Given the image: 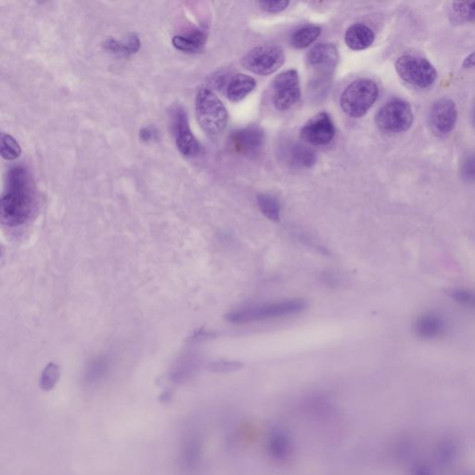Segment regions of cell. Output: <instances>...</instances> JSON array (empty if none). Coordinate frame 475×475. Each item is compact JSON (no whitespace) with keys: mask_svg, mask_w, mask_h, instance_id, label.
Returning a JSON list of instances; mask_svg holds the SVG:
<instances>
[{"mask_svg":"<svg viewBox=\"0 0 475 475\" xmlns=\"http://www.w3.org/2000/svg\"><path fill=\"white\" fill-rule=\"evenodd\" d=\"M196 116L200 126L210 137L222 134L228 125L229 114L216 94L201 89L196 96Z\"/></svg>","mask_w":475,"mask_h":475,"instance_id":"obj_2","label":"cell"},{"mask_svg":"<svg viewBox=\"0 0 475 475\" xmlns=\"http://www.w3.org/2000/svg\"><path fill=\"white\" fill-rule=\"evenodd\" d=\"M285 62L283 48L273 45H266L253 48L241 60L244 67L258 75L274 74Z\"/></svg>","mask_w":475,"mask_h":475,"instance_id":"obj_7","label":"cell"},{"mask_svg":"<svg viewBox=\"0 0 475 475\" xmlns=\"http://www.w3.org/2000/svg\"><path fill=\"white\" fill-rule=\"evenodd\" d=\"M257 204L262 214L272 221L280 219V204L276 198L268 195L257 196Z\"/></svg>","mask_w":475,"mask_h":475,"instance_id":"obj_22","label":"cell"},{"mask_svg":"<svg viewBox=\"0 0 475 475\" xmlns=\"http://www.w3.org/2000/svg\"><path fill=\"white\" fill-rule=\"evenodd\" d=\"M379 89L375 82L359 80L344 90L340 99L342 110L353 118L364 116L377 101Z\"/></svg>","mask_w":475,"mask_h":475,"instance_id":"obj_4","label":"cell"},{"mask_svg":"<svg viewBox=\"0 0 475 475\" xmlns=\"http://www.w3.org/2000/svg\"><path fill=\"white\" fill-rule=\"evenodd\" d=\"M156 129H153V126H147V128L142 129L141 133H139V137L143 141H153L156 138Z\"/></svg>","mask_w":475,"mask_h":475,"instance_id":"obj_30","label":"cell"},{"mask_svg":"<svg viewBox=\"0 0 475 475\" xmlns=\"http://www.w3.org/2000/svg\"><path fill=\"white\" fill-rule=\"evenodd\" d=\"M290 158L295 165L310 168L316 163V155L312 151L302 145H295L290 151Z\"/></svg>","mask_w":475,"mask_h":475,"instance_id":"obj_23","label":"cell"},{"mask_svg":"<svg viewBox=\"0 0 475 475\" xmlns=\"http://www.w3.org/2000/svg\"><path fill=\"white\" fill-rule=\"evenodd\" d=\"M272 102L278 111H287L297 104L301 97L299 75L295 70L281 72L272 84Z\"/></svg>","mask_w":475,"mask_h":475,"instance_id":"obj_9","label":"cell"},{"mask_svg":"<svg viewBox=\"0 0 475 475\" xmlns=\"http://www.w3.org/2000/svg\"><path fill=\"white\" fill-rule=\"evenodd\" d=\"M38 193L34 178L23 166H14L8 172L1 197L3 225L22 228L35 217Z\"/></svg>","mask_w":475,"mask_h":475,"instance_id":"obj_1","label":"cell"},{"mask_svg":"<svg viewBox=\"0 0 475 475\" xmlns=\"http://www.w3.org/2000/svg\"><path fill=\"white\" fill-rule=\"evenodd\" d=\"M461 175L467 182H475V153L469 154L462 161Z\"/></svg>","mask_w":475,"mask_h":475,"instance_id":"obj_25","label":"cell"},{"mask_svg":"<svg viewBox=\"0 0 475 475\" xmlns=\"http://www.w3.org/2000/svg\"><path fill=\"white\" fill-rule=\"evenodd\" d=\"M256 82L253 77L244 74L234 75L226 87V96L229 101L239 102L255 89Z\"/></svg>","mask_w":475,"mask_h":475,"instance_id":"obj_17","label":"cell"},{"mask_svg":"<svg viewBox=\"0 0 475 475\" xmlns=\"http://www.w3.org/2000/svg\"><path fill=\"white\" fill-rule=\"evenodd\" d=\"M347 47L353 50H363L370 48L375 40L373 31L362 23L350 26L344 38Z\"/></svg>","mask_w":475,"mask_h":475,"instance_id":"obj_15","label":"cell"},{"mask_svg":"<svg viewBox=\"0 0 475 475\" xmlns=\"http://www.w3.org/2000/svg\"><path fill=\"white\" fill-rule=\"evenodd\" d=\"M307 307V302L301 299H290L272 304L257 305L234 311L226 316V320L237 324L258 322L262 320L278 319L300 313Z\"/></svg>","mask_w":475,"mask_h":475,"instance_id":"obj_3","label":"cell"},{"mask_svg":"<svg viewBox=\"0 0 475 475\" xmlns=\"http://www.w3.org/2000/svg\"><path fill=\"white\" fill-rule=\"evenodd\" d=\"M1 156L6 160H15L21 155V147L16 139L11 135L3 133L1 136Z\"/></svg>","mask_w":475,"mask_h":475,"instance_id":"obj_24","label":"cell"},{"mask_svg":"<svg viewBox=\"0 0 475 475\" xmlns=\"http://www.w3.org/2000/svg\"><path fill=\"white\" fill-rule=\"evenodd\" d=\"M104 47L106 50L110 51L120 57H129L131 54L137 53L141 48V41L136 35L128 36L123 41H117L114 38H109L104 42Z\"/></svg>","mask_w":475,"mask_h":475,"instance_id":"obj_19","label":"cell"},{"mask_svg":"<svg viewBox=\"0 0 475 475\" xmlns=\"http://www.w3.org/2000/svg\"><path fill=\"white\" fill-rule=\"evenodd\" d=\"M308 66L317 74H332L337 66L339 53L334 44H319L307 54Z\"/></svg>","mask_w":475,"mask_h":475,"instance_id":"obj_13","label":"cell"},{"mask_svg":"<svg viewBox=\"0 0 475 475\" xmlns=\"http://www.w3.org/2000/svg\"><path fill=\"white\" fill-rule=\"evenodd\" d=\"M300 136L302 141L314 146L329 144L335 136V126L328 114L320 113L308 120L302 126Z\"/></svg>","mask_w":475,"mask_h":475,"instance_id":"obj_10","label":"cell"},{"mask_svg":"<svg viewBox=\"0 0 475 475\" xmlns=\"http://www.w3.org/2000/svg\"><path fill=\"white\" fill-rule=\"evenodd\" d=\"M452 297L459 304L475 310V292H473V290H455L452 292Z\"/></svg>","mask_w":475,"mask_h":475,"instance_id":"obj_26","label":"cell"},{"mask_svg":"<svg viewBox=\"0 0 475 475\" xmlns=\"http://www.w3.org/2000/svg\"><path fill=\"white\" fill-rule=\"evenodd\" d=\"M214 368L219 371H233L241 368V364L240 362L236 361H222L217 363Z\"/></svg>","mask_w":475,"mask_h":475,"instance_id":"obj_28","label":"cell"},{"mask_svg":"<svg viewBox=\"0 0 475 475\" xmlns=\"http://www.w3.org/2000/svg\"><path fill=\"white\" fill-rule=\"evenodd\" d=\"M413 108L408 102L402 99L387 102L375 116L378 128L387 134H400L408 131L413 126Z\"/></svg>","mask_w":475,"mask_h":475,"instance_id":"obj_6","label":"cell"},{"mask_svg":"<svg viewBox=\"0 0 475 475\" xmlns=\"http://www.w3.org/2000/svg\"><path fill=\"white\" fill-rule=\"evenodd\" d=\"M264 143V132L258 126H248L232 133L229 148L241 155H253Z\"/></svg>","mask_w":475,"mask_h":475,"instance_id":"obj_12","label":"cell"},{"mask_svg":"<svg viewBox=\"0 0 475 475\" xmlns=\"http://www.w3.org/2000/svg\"><path fill=\"white\" fill-rule=\"evenodd\" d=\"M462 66H464V68L466 69L475 67V51L464 60V65H462Z\"/></svg>","mask_w":475,"mask_h":475,"instance_id":"obj_31","label":"cell"},{"mask_svg":"<svg viewBox=\"0 0 475 475\" xmlns=\"http://www.w3.org/2000/svg\"><path fill=\"white\" fill-rule=\"evenodd\" d=\"M290 4L286 0H276V1H261L259 2L260 7L263 11L269 12V13H278V12L286 10Z\"/></svg>","mask_w":475,"mask_h":475,"instance_id":"obj_27","label":"cell"},{"mask_svg":"<svg viewBox=\"0 0 475 475\" xmlns=\"http://www.w3.org/2000/svg\"><path fill=\"white\" fill-rule=\"evenodd\" d=\"M473 122H474V125L475 126V106H474V111H473Z\"/></svg>","mask_w":475,"mask_h":475,"instance_id":"obj_32","label":"cell"},{"mask_svg":"<svg viewBox=\"0 0 475 475\" xmlns=\"http://www.w3.org/2000/svg\"><path fill=\"white\" fill-rule=\"evenodd\" d=\"M57 379V372L54 370H48L45 372L43 376V380H42V387L44 389H50L51 387H53V384L55 383Z\"/></svg>","mask_w":475,"mask_h":475,"instance_id":"obj_29","label":"cell"},{"mask_svg":"<svg viewBox=\"0 0 475 475\" xmlns=\"http://www.w3.org/2000/svg\"><path fill=\"white\" fill-rule=\"evenodd\" d=\"M169 118L175 145L180 153L190 158L199 155L202 146L190 129L185 109L174 105L169 111Z\"/></svg>","mask_w":475,"mask_h":475,"instance_id":"obj_8","label":"cell"},{"mask_svg":"<svg viewBox=\"0 0 475 475\" xmlns=\"http://www.w3.org/2000/svg\"><path fill=\"white\" fill-rule=\"evenodd\" d=\"M207 34L202 30H195L187 34L175 36L172 43L177 50L187 53H196L204 48Z\"/></svg>","mask_w":475,"mask_h":475,"instance_id":"obj_16","label":"cell"},{"mask_svg":"<svg viewBox=\"0 0 475 475\" xmlns=\"http://www.w3.org/2000/svg\"><path fill=\"white\" fill-rule=\"evenodd\" d=\"M414 331L417 337L432 340L442 337L446 332V322L437 313L427 312L417 317L414 323Z\"/></svg>","mask_w":475,"mask_h":475,"instance_id":"obj_14","label":"cell"},{"mask_svg":"<svg viewBox=\"0 0 475 475\" xmlns=\"http://www.w3.org/2000/svg\"><path fill=\"white\" fill-rule=\"evenodd\" d=\"M449 18L459 24L475 23V1L454 2L449 9Z\"/></svg>","mask_w":475,"mask_h":475,"instance_id":"obj_20","label":"cell"},{"mask_svg":"<svg viewBox=\"0 0 475 475\" xmlns=\"http://www.w3.org/2000/svg\"><path fill=\"white\" fill-rule=\"evenodd\" d=\"M322 33V29L317 26H305L302 28L296 30L292 36H290V42L293 48L302 50L310 47L315 41L319 38Z\"/></svg>","mask_w":475,"mask_h":475,"instance_id":"obj_21","label":"cell"},{"mask_svg":"<svg viewBox=\"0 0 475 475\" xmlns=\"http://www.w3.org/2000/svg\"><path fill=\"white\" fill-rule=\"evenodd\" d=\"M268 449L272 458L278 461L285 459L292 450L290 437L280 430L272 432L268 437Z\"/></svg>","mask_w":475,"mask_h":475,"instance_id":"obj_18","label":"cell"},{"mask_svg":"<svg viewBox=\"0 0 475 475\" xmlns=\"http://www.w3.org/2000/svg\"><path fill=\"white\" fill-rule=\"evenodd\" d=\"M458 119L455 102L449 99H441L432 104L429 113V123L432 131L438 136L452 133Z\"/></svg>","mask_w":475,"mask_h":475,"instance_id":"obj_11","label":"cell"},{"mask_svg":"<svg viewBox=\"0 0 475 475\" xmlns=\"http://www.w3.org/2000/svg\"><path fill=\"white\" fill-rule=\"evenodd\" d=\"M395 70L401 80L417 89H428L437 78L435 66L428 60L420 56L399 57L395 62Z\"/></svg>","mask_w":475,"mask_h":475,"instance_id":"obj_5","label":"cell"}]
</instances>
